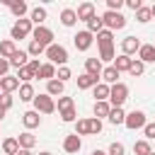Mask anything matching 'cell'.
Here are the masks:
<instances>
[{"label": "cell", "mask_w": 155, "mask_h": 155, "mask_svg": "<svg viewBox=\"0 0 155 155\" xmlns=\"http://www.w3.org/2000/svg\"><path fill=\"white\" fill-rule=\"evenodd\" d=\"M126 99H128V87H126L124 82L111 85V92H109V104H111V109H121Z\"/></svg>", "instance_id": "1"}, {"label": "cell", "mask_w": 155, "mask_h": 155, "mask_svg": "<svg viewBox=\"0 0 155 155\" xmlns=\"http://www.w3.org/2000/svg\"><path fill=\"white\" fill-rule=\"evenodd\" d=\"M46 58H48V63H53V65H65L68 63V51L61 46V44H51L48 48H46Z\"/></svg>", "instance_id": "2"}, {"label": "cell", "mask_w": 155, "mask_h": 155, "mask_svg": "<svg viewBox=\"0 0 155 155\" xmlns=\"http://www.w3.org/2000/svg\"><path fill=\"white\" fill-rule=\"evenodd\" d=\"M102 22H104V27L109 29V31H114V29H124L126 27V17L121 15V12H104L102 15Z\"/></svg>", "instance_id": "3"}, {"label": "cell", "mask_w": 155, "mask_h": 155, "mask_svg": "<svg viewBox=\"0 0 155 155\" xmlns=\"http://www.w3.org/2000/svg\"><path fill=\"white\" fill-rule=\"evenodd\" d=\"M39 70H41V63H39V58H31L24 68H19V73H17V78L22 80V82H29L31 78H36L39 75Z\"/></svg>", "instance_id": "4"}, {"label": "cell", "mask_w": 155, "mask_h": 155, "mask_svg": "<svg viewBox=\"0 0 155 155\" xmlns=\"http://www.w3.org/2000/svg\"><path fill=\"white\" fill-rule=\"evenodd\" d=\"M34 107H36V111H41V114H53V111H56V102H53L51 94H36V97H34Z\"/></svg>", "instance_id": "5"}, {"label": "cell", "mask_w": 155, "mask_h": 155, "mask_svg": "<svg viewBox=\"0 0 155 155\" xmlns=\"http://www.w3.org/2000/svg\"><path fill=\"white\" fill-rule=\"evenodd\" d=\"M31 36H34V41H36V44H41L44 48H48V46L53 44V31H51L48 27H44V24H41V27H36V29L31 31Z\"/></svg>", "instance_id": "6"}, {"label": "cell", "mask_w": 155, "mask_h": 155, "mask_svg": "<svg viewBox=\"0 0 155 155\" xmlns=\"http://www.w3.org/2000/svg\"><path fill=\"white\" fill-rule=\"evenodd\" d=\"M34 29H31V19H17L15 24H12V39H24V36H29Z\"/></svg>", "instance_id": "7"}, {"label": "cell", "mask_w": 155, "mask_h": 155, "mask_svg": "<svg viewBox=\"0 0 155 155\" xmlns=\"http://www.w3.org/2000/svg\"><path fill=\"white\" fill-rule=\"evenodd\" d=\"M145 114L143 111H131V114H126V121H124V126L126 128H131V131H136V128H145Z\"/></svg>", "instance_id": "8"}, {"label": "cell", "mask_w": 155, "mask_h": 155, "mask_svg": "<svg viewBox=\"0 0 155 155\" xmlns=\"http://www.w3.org/2000/svg\"><path fill=\"white\" fill-rule=\"evenodd\" d=\"M73 41H75V48L78 51H87L90 46H92V41H94V36L85 29V31H78L75 36H73Z\"/></svg>", "instance_id": "9"}, {"label": "cell", "mask_w": 155, "mask_h": 155, "mask_svg": "<svg viewBox=\"0 0 155 155\" xmlns=\"http://www.w3.org/2000/svg\"><path fill=\"white\" fill-rule=\"evenodd\" d=\"M102 70H104V68H102V61H99V58H87V61H85V73H87V75L102 80Z\"/></svg>", "instance_id": "10"}, {"label": "cell", "mask_w": 155, "mask_h": 155, "mask_svg": "<svg viewBox=\"0 0 155 155\" xmlns=\"http://www.w3.org/2000/svg\"><path fill=\"white\" fill-rule=\"evenodd\" d=\"M140 41L136 39V36H126L124 41H121V51H124V56H131V53H136V51H140Z\"/></svg>", "instance_id": "11"}, {"label": "cell", "mask_w": 155, "mask_h": 155, "mask_svg": "<svg viewBox=\"0 0 155 155\" xmlns=\"http://www.w3.org/2000/svg\"><path fill=\"white\" fill-rule=\"evenodd\" d=\"M22 85H19V78H15V75H5L2 80H0V90L2 92H7V94H12L15 90H19Z\"/></svg>", "instance_id": "12"}, {"label": "cell", "mask_w": 155, "mask_h": 155, "mask_svg": "<svg viewBox=\"0 0 155 155\" xmlns=\"http://www.w3.org/2000/svg\"><path fill=\"white\" fill-rule=\"evenodd\" d=\"M80 148H82V140H80V136H78V133L65 136V140H63V150H65V153H78Z\"/></svg>", "instance_id": "13"}, {"label": "cell", "mask_w": 155, "mask_h": 155, "mask_svg": "<svg viewBox=\"0 0 155 155\" xmlns=\"http://www.w3.org/2000/svg\"><path fill=\"white\" fill-rule=\"evenodd\" d=\"M138 61L143 63H155V44H143L138 51Z\"/></svg>", "instance_id": "14"}, {"label": "cell", "mask_w": 155, "mask_h": 155, "mask_svg": "<svg viewBox=\"0 0 155 155\" xmlns=\"http://www.w3.org/2000/svg\"><path fill=\"white\" fill-rule=\"evenodd\" d=\"M22 124H24L27 128H36V126L41 124V116H39V111H36V109H31V111H24V114H22Z\"/></svg>", "instance_id": "15"}, {"label": "cell", "mask_w": 155, "mask_h": 155, "mask_svg": "<svg viewBox=\"0 0 155 155\" xmlns=\"http://www.w3.org/2000/svg\"><path fill=\"white\" fill-rule=\"evenodd\" d=\"M92 17H94V5H92V2H82V5L78 7V19L90 22Z\"/></svg>", "instance_id": "16"}, {"label": "cell", "mask_w": 155, "mask_h": 155, "mask_svg": "<svg viewBox=\"0 0 155 155\" xmlns=\"http://www.w3.org/2000/svg\"><path fill=\"white\" fill-rule=\"evenodd\" d=\"M36 78H41V80H46V82L56 80V65H53V63H41V70H39Z\"/></svg>", "instance_id": "17"}, {"label": "cell", "mask_w": 155, "mask_h": 155, "mask_svg": "<svg viewBox=\"0 0 155 155\" xmlns=\"http://www.w3.org/2000/svg\"><path fill=\"white\" fill-rule=\"evenodd\" d=\"M119 75H121V73H119L114 65H109V68H104V70H102V80H104V85H109V87L119 82V80H116Z\"/></svg>", "instance_id": "18"}, {"label": "cell", "mask_w": 155, "mask_h": 155, "mask_svg": "<svg viewBox=\"0 0 155 155\" xmlns=\"http://www.w3.org/2000/svg\"><path fill=\"white\" fill-rule=\"evenodd\" d=\"M97 44H99V48H109V46H114V34H111L109 29H102V31L97 34Z\"/></svg>", "instance_id": "19"}, {"label": "cell", "mask_w": 155, "mask_h": 155, "mask_svg": "<svg viewBox=\"0 0 155 155\" xmlns=\"http://www.w3.org/2000/svg\"><path fill=\"white\" fill-rule=\"evenodd\" d=\"M17 51V46H15V41L12 39H5V41H0V58H12V53Z\"/></svg>", "instance_id": "20"}, {"label": "cell", "mask_w": 155, "mask_h": 155, "mask_svg": "<svg viewBox=\"0 0 155 155\" xmlns=\"http://www.w3.org/2000/svg\"><path fill=\"white\" fill-rule=\"evenodd\" d=\"M17 140H19V148H22V150H31V148L36 145V138H34L29 131L19 133V136H17Z\"/></svg>", "instance_id": "21"}, {"label": "cell", "mask_w": 155, "mask_h": 155, "mask_svg": "<svg viewBox=\"0 0 155 155\" xmlns=\"http://www.w3.org/2000/svg\"><path fill=\"white\" fill-rule=\"evenodd\" d=\"M75 22H78V12L70 10V7H65V10L61 12V24H63V27H73Z\"/></svg>", "instance_id": "22"}, {"label": "cell", "mask_w": 155, "mask_h": 155, "mask_svg": "<svg viewBox=\"0 0 155 155\" xmlns=\"http://www.w3.org/2000/svg\"><path fill=\"white\" fill-rule=\"evenodd\" d=\"M131 63H133V58H131V56H124V53L114 58V68H116L119 73H124V70L128 73V68H131Z\"/></svg>", "instance_id": "23"}, {"label": "cell", "mask_w": 155, "mask_h": 155, "mask_svg": "<svg viewBox=\"0 0 155 155\" xmlns=\"http://www.w3.org/2000/svg\"><path fill=\"white\" fill-rule=\"evenodd\" d=\"M94 85H99V78H92V75H87V73H82V75L78 78V87H80V90H90V87H94Z\"/></svg>", "instance_id": "24"}, {"label": "cell", "mask_w": 155, "mask_h": 155, "mask_svg": "<svg viewBox=\"0 0 155 155\" xmlns=\"http://www.w3.org/2000/svg\"><path fill=\"white\" fill-rule=\"evenodd\" d=\"M63 90H65V82H61V80H51V82H46V94H51V97L63 94Z\"/></svg>", "instance_id": "25"}, {"label": "cell", "mask_w": 155, "mask_h": 155, "mask_svg": "<svg viewBox=\"0 0 155 155\" xmlns=\"http://www.w3.org/2000/svg\"><path fill=\"white\" fill-rule=\"evenodd\" d=\"M27 56H29L27 51H19V48H17V51L12 53V58H10V65H15V68H24V65H27Z\"/></svg>", "instance_id": "26"}, {"label": "cell", "mask_w": 155, "mask_h": 155, "mask_svg": "<svg viewBox=\"0 0 155 155\" xmlns=\"http://www.w3.org/2000/svg\"><path fill=\"white\" fill-rule=\"evenodd\" d=\"M109 114H111V104L109 102H94V119H102V116L109 119Z\"/></svg>", "instance_id": "27"}, {"label": "cell", "mask_w": 155, "mask_h": 155, "mask_svg": "<svg viewBox=\"0 0 155 155\" xmlns=\"http://www.w3.org/2000/svg\"><path fill=\"white\" fill-rule=\"evenodd\" d=\"M2 150H5V155H17L19 153V140L17 138H5L2 140Z\"/></svg>", "instance_id": "28"}, {"label": "cell", "mask_w": 155, "mask_h": 155, "mask_svg": "<svg viewBox=\"0 0 155 155\" xmlns=\"http://www.w3.org/2000/svg\"><path fill=\"white\" fill-rule=\"evenodd\" d=\"M109 92H111L109 85H104V82L94 85V97H97V102H107V99H109Z\"/></svg>", "instance_id": "29"}, {"label": "cell", "mask_w": 155, "mask_h": 155, "mask_svg": "<svg viewBox=\"0 0 155 155\" xmlns=\"http://www.w3.org/2000/svg\"><path fill=\"white\" fill-rule=\"evenodd\" d=\"M34 87L29 85V82H22V87H19V99L22 102H34Z\"/></svg>", "instance_id": "30"}, {"label": "cell", "mask_w": 155, "mask_h": 155, "mask_svg": "<svg viewBox=\"0 0 155 155\" xmlns=\"http://www.w3.org/2000/svg\"><path fill=\"white\" fill-rule=\"evenodd\" d=\"M10 10H12V15H15V17H19V19H22V17L27 15V10H29V7H27V2H24V0H15V2L10 5Z\"/></svg>", "instance_id": "31"}, {"label": "cell", "mask_w": 155, "mask_h": 155, "mask_svg": "<svg viewBox=\"0 0 155 155\" xmlns=\"http://www.w3.org/2000/svg\"><path fill=\"white\" fill-rule=\"evenodd\" d=\"M102 29H104V22H102V17H97V15H94V17L87 22V31H90V34H99Z\"/></svg>", "instance_id": "32"}, {"label": "cell", "mask_w": 155, "mask_h": 155, "mask_svg": "<svg viewBox=\"0 0 155 155\" xmlns=\"http://www.w3.org/2000/svg\"><path fill=\"white\" fill-rule=\"evenodd\" d=\"M133 153H136V155H150L153 148H150L148 140H136V143H133Z\"/></svg>", "instance_id": "33"}, {"label": "cell", "mask_w": 155, "mask_h": 155, "mask_svg": "<svg viewBox=\"0 0 155 155\" xmlns=\"http://www.w3.org/2000/svg\"><path fill=\"white\" fill-rule=\"evenodd\" d=\"M29 19H31V24L41 27V22L46 19V10H44V7H34V10H31V17H29Z\"/></svg>", "instance_id": "34"}, {"label": "cell", "mask_w": 155, "mask_h": 155, "mask_svg": "<svg viewBox=\"0 0 155 155\" xmlns=\"http://www.w3.org/2000/svg\"><path fill=\"white\" fill-rule=\"evenodd\" d=\"M109 121H111L114 126L124 124V121H126V114H124V109H111V114H109Z\"/></svg>", "instance_id": "35"}, {"label": "cell", "mask_w": 155, "mask_h": 155, "mask_svg": "<svg viewBox=\"0 0 155 155\" xmlns=\"http://www.w3.org/2000/svg\"><path fill=\"white\" fill-rule=\"evenodd\" d=\"M128 73H131L133 78L143 75V73H145V63H143V61H133V63H131V68H128Z\"/></svg>", "instance_id": "36"}, {"label": "cell", "mask_w": 155, "mask_h": 155, "mask_svg": "<svg viewBox=\"0 0 155 155\" xmlns=\"http://www.w3.org/2000/svg\"><path fill=\"white\" fill-rule=\"evenodd\" d=\"M136 17H138V22H143V24H145V22H150V19H153V12H150V7H140V10L136 12Z\"/></svg>", "instance_id": "37"}, {"label": "cell", "mask_w": 155, "mask_h": 155, "mask_svg": "<svg viewBox=\"0 0 155 155\" xmlns=\"http://www.w3.org/2000/svg\"><path fill=\"white\" fill-rule=\"evenodd\" d=\"M75 133H78V136H87V133H90V124H87V119H80V121L75 124Z\"/></svg>", "instance_id": "38"}, {"label": "cell", "mask_w": 155, "mask_h": 155, "mask_svg": "<svg viewBox=\"0 0 155 155\" xmlns=\"http://www.w3.org/2000/svg\"><path fill=\"white\" fill-rule=\"evenodd\" d=\"M27 53H29V56H41V53H46V48H44L41 44L31 41V44H29V48H27Z\"/></svg>", "instance_id": "39"}, {"label": "cell", "mask_w": 155, "mask_h": 155, "mask_svg": "<svg viewBox=\"0 0 155 155\" xmlns=\"http://www.w3.org/2000/svg\"><path fill=\"white\" fill-rule=\"evenodd\" d=\"M99 61H114V46H109V48H99Z\"/></svg>", "instance_id": "40"}, {"label": "cell", "mask_w": 155, "mask_h": 155, "mask_svg": "<svg viewBox=\"0 0 155 155\" xmlns=\"http://www.w3.org/2000/svg\"><path fill=\"white\" fill-rule=\"evenodd\" d=\"M56 80H61V82H65V80H70V68H68V65H63V68H58V70H56Z\"/></svg>", "instance_id": "41"}, {"label": "cell", "mask_w": 155, "mask_h": 155, "mask_svg": "<svg viewBox=\"0 0 155 155\" xmlns=\"http://www.w3.org/2000/svg\"><path fill=\"white\" fill-rule=\"evenodd\" d=\"M73 109V97H58V111Z\"/></svg>", "instance_id": "42"}, {"label": "cell", "mask_w": 155, "mask_h": 155, "mask_svg": "<svg viewBox=\"0 0 155 155\" xmlns=\"http://www.w3.org/2000/svg\"><path fill=\"white\" fill-rule=\"evenodd\" d=\"M87 124H90V133H92V136L102 133V121H99V119H87Z\"/></svg>", "instance_id": "43"}, {"label": "cell", "mask_w": 155, "mask_h": 155, "mask_svg": "<svg viewBox=\"0 0 155 155\" xmlns=\"http://www.w3.org/2000/svg\"><path fill=\"white\" fill-rule=\"evenodd\" d=\"M124 7V0H107V10L109 12H119Z\"/></svg>", "instance_id": "44"}, {"label": "cell", "mask_w": 155, "mask_h": 155, "mask_svg": "<svg viewBox=\"0 0 155 155\" xmlns=\"http://www.w3.org/2000/svg\"><path fill=\"white\" fill-rule=\"evenodd\" d=\"M75 116H78V114H75V107H73V109H65V111H61V119H63L65 124L75 121Z\"/></svg>", "instance_id": "45"}, {"label": "cell", "mask_w": 155, "mask_h": 155, "mask_svg": "<svg viewBox=\"0 0 155 155\" xmlns=\"http://www.w3.org/2000/svg\"><path fill=\"white\" fill-rule=\"evenodd\" d=\"M124 153H126V150H124V143H116V140H114V143L109 145V155H124Z\"/></svg>", "instance_id": "46"}, {"label": "cell", "mask_w": 155, "mask_h": 155, "mask_svg": "<svg viewBox=\"0 0 155 155\" xmlns=\"http://www.w3.org/2000/svg\"><path fill=\"white\" fill-rule=\"evenodd\" d=\"M143 133H145V140H155V124H145Z\"/></svg>", "instance_id": "47"}, {"label": "cell", "mask_w": 155, "mask_h": 155, "mask_svg": "<svg viewBox=\"0 0 155 155\" xmlns=\"http://www.w3.org/2000/svg\"><path fill=\"white\" fill-rule=\"evenodd\" d=\"M0 107H5V109H10V107H12V94H7V92H2V94H0Z\"/></svg>", "instance_id": "48"}, {"label": "cell", "mask_w": 155, "mask_h": 155, "mask_svg": "<svg viewBox=\"0 0 155 155\" xmlns=\"http://www.w3.org/2000/svg\"><path fill=\"white\" fill-rule=\"evenodd\" d=\"M7 70H10V61L7 58H0V80L7 75Z\"/></svg>", "instance_id": "49"}, {"label": "cell", "mask_w": 155, "mask_h": 155, "mask_svg": "<svg viewBox=\"0 0 155 155\" xmlns=\"http://www.w3.org/2000/svg\"><path fill=\"white\" fill-rule=\"evenodd\" d=\"M126 5H128L131 10H136V12H138V10L143 7V2H140V0H126Z\"/></svg>", "instance_id": "50"}, {"label": "cell", "mask_w": 155, "mask_h": 155, "mask_svg": "<svg viewBox=\"0 0 155 155\" xmlns=\"http://www.w3.org/2000/svg\"><path fill=\"white\" fill-rule=\"evenodd\" d=\"M17 155H34V153H31V150H22V148H19V153H17Z\"/></svg>", "instance_id": "51"}, {"label": "cell", "mask_w": 155, "mask_h": 155, "mask_svg": "<svg viewBox=\"0 0 155 155\" xmlns=\"http://www.w3.org/2000/svg\"><path fill=\"white\" fill-rule=\"evenodd\" d=\"M5 111H7V109H5V107H0V121H2V116H5Z\"/></svg>", "instance_id": "52"}, {"label": "cell", "mask_w": 155, "mask_h": 155, "mask_svg": "<svg viewBox=\"0 0 155 155\" xmlns=\"http://www.w3.org/2000/svg\"><path fill=\"white\" fill-rule=\"evenodd\" d=\"M92 155H109V153H102V150H92Z\"/></svg>", "instance_id": "53"}, {"label": "cell", "mask_w": 155, "mask_h": 155, "mask_svg": "<svg viewBox=\"0 0 155 155\" xmlns=\"http://www.w3.org/2000/svg\"><path fill=\"white\" fill-rule=\"evenodd\" d=\"M150 12H153V17H155V5H153V7H150Z\"/></svg>", "instance_id": "54"}, {"label": "cell", "mask_w": 155, "mask_h": 155, "mask_svg": "<svg viewBox=\"0 0 155 155\" xmlns=\"http://www.w3.org/2000/svg\"><path fill=\"white\" fill-rule=\"evenodd\" d=\"M39 155H51V153H46V150H44V153H39Z\"/></svg>", "instance_id": "55"}, {"label": "cell", "mask_w": 155, "mask_h": 155, "mask_svg": "<svg viewBox=\"0 0 155 155\" xmlns=\"http://www.w3.org/2000/svg\"><path fill=\"white\" fill-rule=\"evenodd\" d=\"M150 155H155V153H150Z\"/></svg>", "instance_id": "56"}]
</instances>
